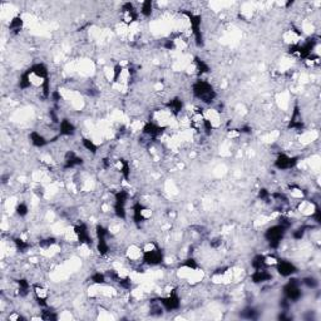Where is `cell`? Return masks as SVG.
Listing matches in <instances>:
<instances>
[{"label":"cell","instance_id":"obj_2","mask_svg":"<svg viewBox=\"0 0 321 321\" xmlns=\"http://www.w3.org/2000/svg\"><path fill=\"white\" fill-rule=\"evenodd\" d=\"M275 267H276V271L279 272V275L284 277H291L299 272V269L295 266V263L289 260H280L279 258V262L276 263Z\"/></svg>","mask_w":321,"mask_h":321},{"label":"cell","instance_id":"obj_1","mask_svg":"<svg viewBox=\"0 0 321 321\" xmlns=\"http://www.w3.org/2000/svg\"><path fill=\"white\" fill-rule=\"evenodd\" d=\"M125 257L132 266L136 267L137 265L143 262V250L137 244H130L126 247Z\"/></svg>","mask_w":321,"mask_h":321},{"label":"cell","instance_id":"obj_3","mask_svg":"<svg viewBox=\"0 0 321 321\" xmlns=\"http://www.w3.org/2000/svg\"><path fill=\"white\" fill-rule=\"evenodd\" d=\"M59 136L63 137H73L77 133V128H75L74 123L68 118L62 119L61 122H59Z\"/></svg>","mask_w":321,"mask_h":321}]
</instances>
